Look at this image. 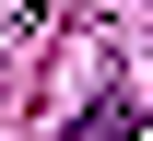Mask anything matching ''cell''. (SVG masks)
Returning <instances> with one entry per match:
<instances>
[{
    "label": "cell",
    "instance_id": "6da1fadb",
    "mask_svg": "<svg viewBox=\"0 0 153 141\" xmlns=\"http://www.w3.org/2000/svg\"><path fill=\"white\" fill-rule=\"evenodd\" d=\"M71 141H130V94H94V106L71 118Z\"/></svg>",
    "mask_w": 153,
    "mask_h": 141
}]
</instances>
